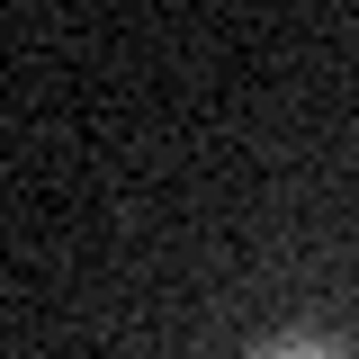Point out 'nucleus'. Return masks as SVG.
I'll list each match as a JSON object with an SVG mask.
<instances>
[{"label": "nucleus", "instance_id": "nucleus-1", "mask_svg": "<svg viewBox=\"0 0 359 359\" xmlns=\"http://www.w3.org/2000/svg\"><path fill=\"white\" fill-rule=\"evenodd\" d=\"M252 359H341L332 341H314V332H287V341H261Z\"/></svg>", "mask_w": 359, "mask_h": 359}]
</instances>
